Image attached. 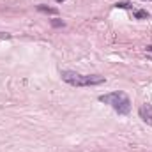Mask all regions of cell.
<instances>
[{
	"mask_svg": "<svg viewBox=\"0 0 152 152\" xmlns=\"http://www.w3.org/2000/svg\"><path fill=\"white\" fill-rule=\"evenodd\" d=\"M62 80L73 87H92V85H101L104 83V76L99 75H78L75 71H62Z\"/></svg>",
	"mask_w": 152,
	"mask_h": 152,
	"instance_id": "cell-1",
	"label": "cell"
},
{
	"mask_svg": "<svg viewBox=\"0 0 152 152\" xmlns=\"http://www.w3.org/2000/svg\"><path fill=\"white\" fill-rule=\"evenodd\" d=\"M99 101H101V103H106V104H112L113 110L118 115H127L131 112V101H129L127 94H124V92H120V90L99 96Z\"/></svg>",
	"mask_w": 152,
	"mask_h": 152,
	"instance_id": "cell-2",
	"label": "cell"
},
{
	"mask_svg": "<svg viewBox=\"0 0 152 152\" xmlns=\"http://www.w3.org/2000/svg\"><path fill=\"white\" fill-rule=\"evenodd\" d=\"M138 115H140V118H142L145 124L152 126V106L151 104H142L140 110H138Z\"/></svg>",
	"mask_w": 152,
	"mask_h": 152,
	"instance_id": "cell-3",
	"label": "cell"
},
{
	"mask_svg": "<svg viewBox=\"0 0 152 152\" xmlns=\"http://www.w3.org/2000/svg\"><path fill=\"white\" fill-rule=\"evenodd\" d=\"M36 7H37V11L46 12V14H58V9H55V7H48V5H44V4H39V5H36Z\"/></svg>",
	"mask_w": 152,
	"mask_h": 152,
	"instance_id": "cell-4",
	"label": "cell"
},
{
	"mask_svg": "<svg viewBox=\"0 0 152 152\" xmlns=\"http://www.w3.org/2000/svg\"><path fill=\"white\" fill-rule=\"evenodd\" d=\"M134 18L136 20H145V18H149V12L147 11H142V9L140 11H134Z\"/></svg>",
	"mask_w": 152,
	"mask_h": 152,
	"instance_id": "cell-5",
	"label": "cell"
},
{
	"mask_svg": "<svg viewBox=\"0 0 152 152\" xmlns=\"http://www.w3.org/2000/svg\"><path fill=\"white\" fill-rule=\"evenodd\" d=\"M115 7H117V9H129V7H131V4H129V2H117V4H115Z\"/></svg>",
	"mask_w": 152,
	"mask_h": 152,
	"instance_id": "cell-6",
	"label": "cell"
},
{
	"mask_svg": "<svg viewBox=\"0 0 152 152\" xmlns=\"http://www.w3.org/2000/svg\"><path fill=\"white\" fill-rule=\"evenodd\" d=\"M51 27H55V28H60V27H66V23H64L62 20H51Z\"/></svg>",
	"mask_w": 152,
	"mask_h": 152,
	"instance_id": "cell-7",
	"label": "cell"
},
{
	"mask_svg": "<svg viewBox=\"0 0 152 152\" xmlns=\"http://www.w3.org/2000/svg\"><path fill=\"white\" fill-rule=\"evenodd\" d=\"M4 37H5V39H9L11 36H9V34H2V32H0V39H4Z\"/></svg>",
	"mask_w": 152,
	"mask_h": 152,
	"instance_id": "cell-8",
	"label": "cell"
},
{
	"mask_svg": "<svg viewBox=\"0 0 152 152\" xmlns=\"http://www.w3.org/2000/svg\"><path fill=\"white\" fill-rule=\"evenodd\" d=\"M147 51H151V53H152V44H151V46H147Z\"/></svg>",
	"mask_w": 152,
	"mask_h": 152,
	"instance_id": "cell-9",
	"label": "cell"
},
{
	"mask_svg": "<svg viewBox=\"0 0 152 152\" xmlns=\"http://www.w3.org/2000/svg\"><path fill=\"white\" fill-rule=\"evenodd\" d=\"M55 2H66V0H55Z\"/></svg>",
	"mask_w": 152,
	"mask_h": 152,
	"instance_id": "cell-10",
	"label": "cell"
}]
</instances>
